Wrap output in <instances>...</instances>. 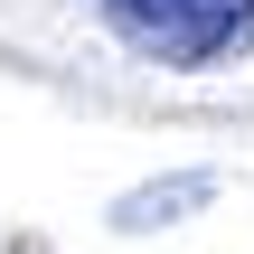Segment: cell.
I'll list each match as a JSON object with an SVG mask.
<instances>
[{
  "label": "cell",
  "instance_id": "6da1fadb",
  "mask_svg": "<svg viewBox=\"0 0 254 254\" xmlns=\"http://www.w3.org/2000/svg\"><path fill=\"white\" fill-rule=\"evenodd\" d=\"M94 19H104L132 57L179 66V75L236 66L254 47V0H94Z\"/></svg>",
  "mask_w": 254,
  "mask_h": 254
},
{
  "label": "cell",
  "instance_id": "7a4b0ae2",
  "mask_svg": "<svg viewBox=\"0 0 254 254\" xmlns=\"http://www.w3.org/2000/svg\"><path fill=\"white\" fill-rule=\"evenodd\" d=\"M207 198H217V179H207V170H179V179H160V189H132V198L113 207V226L141 236V226H170V217H189V207H207Z\"/></svg>",
  "mask_w": 254,
  "mask_h": 254
}]
</instances>
